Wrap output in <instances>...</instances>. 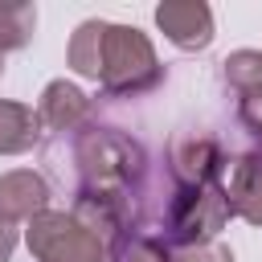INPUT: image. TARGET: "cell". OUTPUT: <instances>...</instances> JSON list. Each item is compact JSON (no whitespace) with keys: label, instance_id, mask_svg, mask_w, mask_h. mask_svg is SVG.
<instances>
[{"label":"cell","instance_id":"13","mask_svg":"<svg viewBox=\"0 0 262 262\" xmlns=\"http://www.w3.org/2000/svg\"><path fill=\"white\" fill-rule=\"evenodd\" d=\"M221 74L225 82L246 98V94H258L262 90V49H233L225 61H221Z\"/></svg>","mask_w":262,"mask_h":262},{"label":"cell","instance_id":"1","mask_svg":"<svg viewBox=\"0 0 262 262\" xmlns=\"http://www.w3.org/2000/svg\"><path fill=\"white\" fill-rule=\"evenodd\" d=\"M74 164H78V196L111 201V205H123L127 213H135L139 184L147 176V151L139 139L115 131V127H86V131H78Z\"/></svg>","mask_w":262,"mask_h":262},{"label":"cell","instance_id":"6","mask_svg":"<svg viewBox=\"0 0 262 262\" xmlns=\"http://www.w3.org/2000/svg\"><path fill=\"white\" fill-rule=\"evenodd\" d=\"M156 25L176 49H209L213 41V8L205 0H164L156 4Z\"/></svg>","mask_w":262,"mask_h":262},{"label":"cell","instance_id":"10","mask_svg":"<svg viewBox=\"0 0 262 262\" xmlns=\"http://www.w3.org/2000/svg\"><path fill=\"white\" fill-rule=\"evenodd\" d=\"M106 29H111V20H82V25L70 33L66 61H70V70H74L78 78H90V82H98V78H102Z\"/></svg>","mask_w":262,"mask_h":262},{"label":"cell","instance_id":"12","mask_svg":"<svg viewBox=\"0 0 262 262\" xmlns=\"http://www.w3.org/2000/svg\"><path fill=\"white\" fill-rule=\"evenodd\" d=\"M106 258L111 262H176V254L168 250V242L160 233H147L139 225L123 229L111 246H106Z\"/></svg>","mask_w":262,"mask_h":262},{"label":"cell","instance_id":"2","mask_svg":"<svg viewBox=\"0 0 262 262\" xmlns=\"http://www.w3.org/2000/svg\"><path fill=\"white\" fill-rule=\"evenodd\" d=\"M229 196L225 184H205V188H180L172 184V196L164 201V221H160V237L168 242V250H196L217 242V233L229 221Z\"/></svg>","mask_w":262,"mask_h":262},{"label":"cell","instance_id":"17","mask_svg":"<svg viewBox=\"0 0 262 262\" xmlns=\"http://www.w3.org/2000/svg\"><path fill=\"white\" fill-rule=\"evenodd\" d=\"M12 250H16V225L0 213V262H8V258H12Z\"/></svg>","mask_w":262,"mask_h":262},{"label":"cell","instance_id":"7","mask_svg":"<svg viewBox=\"0 0 262 262\" xmlns=\"http://www.w3.org/2000/svg\"><path fill=\"white\" fill-rule=\"evenodd\" d=\"M90 115H94V106H90V98H86L74 82L53 78V82L41 90L37 119H41L45 131H53V135H78V131H86Z\"/></svg>","mask_w":262,"mask_h":262},{"label":"cell","instance_id":"16","mask_svg":"<svg viewBox=\"0 0 262 262\" xmlns=\"http://www.w3.org/2000/svg\"><path fill=\"white\" fill-rule=\"evenodd\" d=\"M176 262H233V250L221 246V242H209V246H196V250H180Z\"/></svg>","mask_w":262,"mask_h":262},{"label":"cell","instance_id":"14","mask_svg":"<svg viewBox=\"0 0 262 262\" xmlns=\"http://www.w3.org/2000/svg\"><path fill=\"white\" fill-rule=\"evenodd\" d=\"M37 29V8L33 4H0V53L25 49Z\"/></svg>","mask_w":262,"mask_h":262},{"label":"cell","instance_id":"4","mask_svg":"<svg viewBox=\"0 0 262 262\" xmlns=\"http://www.w3.org/2000/svg\"><path fill=\"white\" fill-rule=\"evenodd\" d=\"M25 246L33 262H102L106 246L98 233H90L74 213L45 209L25 225Z\"/></svg>","mask_w":262,"mask_h":262},{"label":"cell","instance_id":"15","mask_svg":"<svg viewBox=\"0 0 262 262\" xmlns=\"http://www.w3.org/2000/svg\"><path fill=\"white\" fill-rule=\"evenodd\" d=\"M237 119H242V127H246L254 139H262V90L237 98Z\"/></svg>","mask_w":262,"mask_h":262},{"label":"cell","instance_id":"18","mask_svg":"<svg viewBox=\"0 0 262 262\" xmlns=\"http://www.w3.org/2000/svg\"><path fill=\"white\" fill-rule=\"evenodd\" d=\"M0 78H4V53H0Z\"/></svg>","mask_w":262,"mask_h":262},{"label":"cell","instance_id":"11","mask_svg":"<svg viewBox=\"0 0 262 262\" xmlns=\"http://www.w3.org/2000/svg\"><path fill=\"white\" fill-rule=\"evenodd\" d=\"M41 139V119L29 102H12L0 98V156H20L29 147H37Z\"/></svg>","mask_w":262,"mask_h":262},{"label":"cell","instance_id":"9","mask_svg":"<svg viewBox=\"0 0 262 262\" xmlns=\"http://www.w3.org/2000/svg\"><path fill=\"white\" fill-rule=\"evenodd\" d=\"M49 209V184L45 176H37L33 168H12L0 176V213L16 225V221H33Z\"/></svg>","mask_w":262,"mask_h":262},{"label":"cell","instance_id":"5","mask_svg":"<svg viewBox=\"0 0 262 262\" xmlns=\"http://www.w3.org/2000/svg\"><path fill=\"white\" fill-rule=\"evenodd\" d=\"M225 151L209 131H180L168 139V172L180 188H205L217 184L225 172Z\"/></svg>","mask_w":262,"mask_h":262},{"label":"cell","instance_id":"3","mask_svg":"<svg viewBox=\"0 0 262 262\" xmlns=\"http://www.w3.org/2000/svg\"><path fill=\"white\" fill-rule=\"evenodd\" d=\"M164 82V66L151 49V37L135 25H111L106 29V53H102V94L106 98H139Z\"/></svg>","mask_w":262,"mask_h":262},{"label":"cell","instance_id":"8","mask_svg":"<svg viewBox=\"0 0 262 262\" xmlns=\"http://www.w3.org/2000/svg\"><path fill=\"white\" fill-rule=\"evenodd\" d=\"M229 180H225V196H229V213L262 225V151H242L225 164Z\"/></svg>","mask_w":262,"mask_h":262}]
</instances>
